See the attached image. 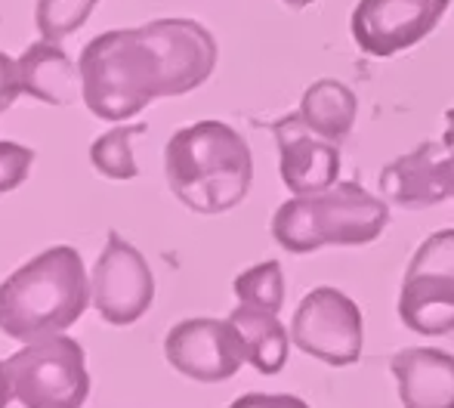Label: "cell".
<instances>
[{
	"instance_id": "cell-1",
	"label": "cell",
	"mask_w": 454,
	"mask_h": 408,
	"mask_svg": "<svg viewBox=\"0 0 454 408\" xmlns=\"http://www.w3.org/2000/svg\"><path fill=\"white\" fill-rule=\"evenodd\" d=\"M216 41L195 19H155L102 31L81 50L84 106L99 121H127L155 99L183 97L216 68Z\"/></svg>"
},
{
	"instance_id": "cell-2",
	"label": "cell",
	"mask_w": 454,
	"mask_h": 408,
	"mask_svg": "<svg viewBox=\"0 0 454 408\" xmlns=\"http://www.w3.org/2000/svg\"><path fill=\"white\" fill-rule=\"evenodd\" d=\"M164 177L189 210L204 216L226 214L251 192V145L223 121H195L164 145Z\"/></svg>"
},
{
	"instance_id": "cell-3",
	"label": "cell",
	"mask_w": 454,
	"mask_h": 408,
	"mask_svg": "<svg viewBox=\"0 0 454 408\" xmlns=\"http://www.w3.org/2000/svg\"><path fill=\"white\" fill-rule=\"evenodd\" d=\"M93 301L84 260L56 245L0 282V331L10 341L37 343L68 331Z\"/></svg>"
},
{
	"instance_id": "cell-4",
	"label": "cell",
	"mask_w": 454,
	"mask_h": 408,
	"mask_svg": "<svg viewBox=\"0 0 454 408\" xmlns=\"http://www.w3.org/2000/svg\"><path fill=\"white\" fill-rule=\"evenodd\" d=\"M389 208L362 183H337L318 195H294L272 214V239L287 254H312L328 245H371L383 235Z\"/></svg>"
},
{
	"instance_id": "cell-5",
	"label": "cell",
	"mask_w": 454,
	"mask_h": 408,
	"mask_svg": "<svg viewBox=\"0 0 454 408\" xmlns=\"http://www.w3.org/2000/svg\"><path fill=\"white\" fill-rule=\"evenodd\" d=\"M12 399L25 408H84L90 396L87 356L74 337L25 343L6 359Z\"/></svg>"
},
{
	"instance_id": "cell-6",
	"label": "cell",
	"mask_w": 454,
	"mask_h": 408,
	"mask_svg": "<svg viewBox=\"0 0 454 408\" xmlns=\"http://www.w3.org/2000/svg\"><path fill=\"white\" fill-rule=\"evenodd\" d=\"M291 341L306 356L331 368H347L362 359L364 322L359 303L340 288H312L291 318Z\"/></svg>"
},
{
	"instance_id": "cell-7",
	"label": "cell",
	"mask_w": 454,
	"mask_h": 408,
	"mask_svg": "<svg viewBox=\"0 0 454 408\" xmlns=\"http://www.w3.org/2000/svg\"><path fill=\"white\" fill-rule=\"evenodd\" d=\"M449 6L451 0H359L349 31L364 56L389 59L433 35Z\"/></svg>"
},
{
	"instance_id": "cell-8",
	"label": "cell",
	"mask_w": 454,
	"mask_h": 408,
	"mask_svg": "<svg viewBox=\"0 0 454 408\" xmlns=\"http://www.w3.org/2000/svg\"><path fill=\"white\" fill-rule=\"evenodd\" d=\"M93 306L108 325H133L149 312L155 301V276L152 266L130 241L118 232H108L106 247L96 257L93 279Z\"/></svg>"
},
{
	"instance_id": "cell-9",
	"label": "cell",
	"mask_w": 454,
	"mask_h": 408,
	"mask_svg": "<svg viewBox=\"0 0 454 408\" xmlns=\"http://www.w3.org/2000/svg\"><path fill=\"white\" fill-rule=\"evenodd\" d=\"M168 362L189 381L223 384L247 362L239 331L229 318H183L164 337Z\"/></svg>"
},
{
	"instance_id": "cell-10",
	"label": "cell",
	"mask_w": 454,
	"mask_h": 408,
	"mask_svg": "<svg viewBox=\"0 0 454 408\" xmlns=\"http://www.w3.org/2000/svg\"><path fill=\"white\" fill-rule=\"evenodd\" d=\"M278 145V174L291 195H318L340 183V145L303 124L297 112L272 124Z\"/></svg>"
},
{
	"instance_id": "cell-11",
	"label": "cell",
	"mask_w": 454,
	"mask_h": 408,
	"mask_svg": "<svg viewBox=\"0 0 454 408\" xmlns=\"http://www.w3.org/2000/svg\"><path fill=\"white\" fill-rule=\"evenodd\" d=\"M383 199L395 208L420 210L454 199V152L442 155L439 143H420L414 152L389 161L380 174Z\"/></svg>"
},
{
	"instance_id": "cell-12",
	"label": "cell",
	"mask_w": 454,
	"mask_h": 408,
	"mask_svg": "<svg viewBox=\"0 0 454 408\" xmlns=\"http://www.w3.org/2000/svg\"><path fill=\"white\" fill-rule=\"evenodd\" d=\"M402 408H454V356L436 347H408L389 359Z\"/></svg>"
},
{
	"instance_id": "cell-13",
	"label": "cell",
	"mask_w": 454,
	"mask_h": 408,
	"mask_svg": "<svg viewBox=\"0 0 454 408\" xmlns=\"http://www.w3.org/2000/svg\"><path fill=\"white\" fill-rule=\"evenodd\" d=\"M19 81L22 93L31 99H41L47 106H72L84 97L81 87V68L68 59V53L53 41H37L19 56Z\"/></svg>"
},
{
	"instance_id": "cell-14",
	"label": "cell",
	"mask_w": 454,
	"mask_h": 408,
	"mask_svg": "<svg viewBox=\"0 0 454 408\" xmlns=\"http://www.w3.org/2000/svg\"><path fill=\"white\" fill-rule=\"evenodd\" d=\"M399 318L408 331L427 337L454 331V279L433 272H405L399 291Z\"/></svg>"
},
{
	"instance_id": "cell-15",
	"label": "cell",
	"mask_w": 454,
	"mask_h": 408,
	"mask_svg": "<svg viewBox=\"0 0 454 408\" xmlns=\"http://www.w3.org/2000/svg\"><path fill=\"white\" fill-rule=\"evenodd\" d=\"M229 322L239 331L247 365H254L260 374H278L287 365L291 331H285V325L278 322V312L241 303L229 312Z\"/></svg>"
},
{
	"instance_id": "cell-16",
	"label": "cell",
	"mask_w": 454,
	"mask_h": 408,
	"mask_svg": "<svg viewBox=\"0 0 454 408\" xmlns=\"http://www.w3.org/2000/svg\"><path fill=\"white\" fill-rule=\"evenodd\" d=\"M356 112H359V99L343 81L322 78L316 84L306 87L303 99H300L297 114L312 133H318L328 143L340 145L353 133Z\"/></svg>"
},
{
	"instance_id": "cell-17",
	"label": "cell",
	"mask_w": 454,
	"mask_h": 408,
	"mask_svg": "<svg viewBox=\"0 0 454 408\" xmlns=\"http://www.w3.org/2000/svg\"><path fill=\"white\" fill-rule=\"evenodd\" d=\"M145 130H149L145 124H118V127H112V130H106L99 139H93L90 164L106 180H114V183L137 180L139 168H137V161H133L130 139Z\"/></svg>"
},
{
	"instance_id": "cell-18",
	"label": "cell",
	"mask_w": 454,
	"mask_h": 408,
	"mask_svg": "<svg viewBox=\"0 0 454 408\" xmlns=\"http://www.w3.org/2000/svg\"><path fill=\"white\" fill-rule=\"evenodd\" d=\"M232 288L239 303L281 312V306H285V270H281L278 260H266V263L239 272Z\"/></svg>"
},
{
	"instance_id": "cell-19",
	"label": "cell",
	"mask_w": 454,
	"mask_h": 408,
	"mask_svg": "<svg viewBox=\"0 0 454 408\" xmlns=\"http://www.w3.org/2000/svg\"><path fill=\"white\" fill-rule=\"evenodd\" d=\"M96 6H99V0H37L35 25L43 41L59 43L84 28Z\"/></svg>"
},
{
	"instance_id": "cell-20",
	"label": "cell",
	"mask_w": 454,
	"mask_h": 408,
	"mask_svg": "<svg viewBox=\"0 0 454 408\" xmlns=\"http://www.w3.org/2000/svg\"><path fill=\"white\" fill-rule=\"evenodd\" d=\"M405 272H433L454 279V229H439L420 241Z\"/></svg>"
},
{
	"instance_id": "cell-21",
	"label": "cell",
	"mask_w": 454,
	"mask_h": 408,
	"mask_svg": "<svg viewBox=\"0 0 454 408\" xmlns=\"http://www.w3.org/2000/svg\"><path fill=\"white\" fill-rule=\"evenodd\" d=\"M31 164H35V149L0 139V195L22 186L31 174Z\"/></svg>"
},
{
	"instance_id": "cell-22",
	"label": "cell",
	"mask_w": 454,
	"mask_h": 408,
	"mask_svg": "<svg viewBox=\"0 0 454 408\" xmlns=\"http://www.w3.org/2000/svg\"><path fill=\"white\" fill-rule=\"evenodd\" d=\"M229 408H309V403L291 393H245Z\"/></svg>"
},
{
	"instance_id": "cell-23",
	"label": "cell",
	"mask_w": 454,
	"mask_h": 408,
	"mask_svg": "<svg viewBox=\"0 0 454 408\" xmlns=\"http://www.w3.org/2000/svg\"><path fill=\"white\" fill-rule=\"evenodd\" d=\"M22 93V81H19V62L12 56L0 53V112L16 102V97Z\"/></svg>"
},
{
	"instance_id": "cell-24",
	"label": "cell",
	"mask_w": 454,
	"mask_h": 408,
	"mask_svg": "<svg viewBox=\"0 0 454 408\" xmlns=\"http://www.w3.org/2000/svg\"><path fill=\"white\" fill-rule=\"evenodd\" d=\"M12 399V384L10 374H6V362H0V408H6Z\"/></svg>"
},
{
	"instance_id": "cell-25",
	"label": "cell",
	"mask_w": 454,
	"mask_h": 408,
	"mask_svg": "<svg viewBox=\"0 0 454 408\" xmlns=\"http://www.w3.org/2000/svg\"><path fill=\"white\" fill-rule=\"evenodd\" d=\"M445 149H454V108L445 112V137H442Z\"/></svg>"
},
{
	"instance_id": "cell-26",
	"label": "cell",
	"mask_w": 454,
	"mask_h": 408,
	"mask_svg": "<svg viewBox=\"0 0 454 408\" xmlns=\"http://www.w3.org/2000/svg\"><path fill=\"white\" fill-rule=\"evenodd\" d=\"M285 4L291 6V10H306V6H312L316 0H285Z\"/></svg>"
}]
</instances>
